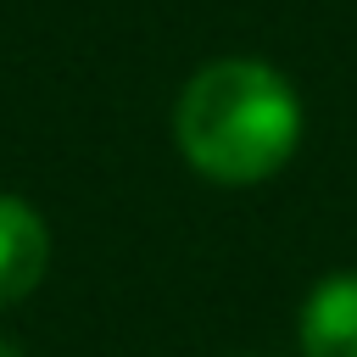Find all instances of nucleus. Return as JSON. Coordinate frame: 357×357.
Instances as JSON below:
<instances>
[{
	"mask_svg": "<svg viewBox=\"0 0 357 357\" xmlns=\"http://www.w3.org/2000/svg\"><path fill=\"white\" fill-rule=\"evenodd\" d=\"M173 134L201 178L262 184L290 162L301 139V100L279 67L229 56L184 84L173 106Z\"/></svg>",
	"mask_w": 357,
	"mask_h": 357,
	"instance_id": "obj_1",
	"label": "nucleus"
},
{
	"mask_svg": "<svg viewBox=\"0 0 357 357\" xmlns=\"http://www.w3.org/2000/svg\"><path fill=\"white\" fill-rule=\"evenodd\" d=\"M45 262H50L45 218H39L28 201L0 195V307L22 301V296L45 279Z\"/></svg>",
	"mask_w": 357,
	"mask_h": 357,
	"instance_id": "obj_2",
	"label": "nucleus"
},
{
	"mask_svg": "<svg viewBox=\"0 0 357 357\" xmlns=\"http://www.w3.org/2000/svg\"><path fill=\"white\" fill-rule=\"evenodd\" d=\"M301 357H357V273H335L307 296Z\"/></svg>",
	"mask_w": 357,
	"mask_h": 357,
	"instance_id": "obj_3",
	"label": "nucleus"
}]
</instances>
